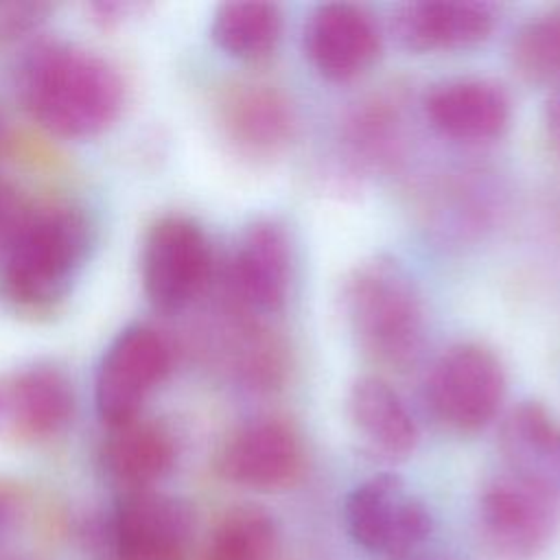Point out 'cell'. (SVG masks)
Returning <instances> with one entry per match:
<instances>
[{"mask_svg":"<svg viewBox=\"0 0 560 560\" xmlns=\"http://www.w3.org/2000/svg\"><path fill=\"white\" fill-rule=\"evenodd\" d=\"M210 273L212 249L195 219L166 214L149 228L140 254V278L153 308L184 311L203 293Z\"/></svg>","mask_w":560,"mask_h":560,"instance_id":"cell-7","label":"cell"},{"mask_svg":"<svg viewBox=\"0 0 560 560\" xmlns=\"http://www.w3.org/2000/svg\"><path fill=\"white\" fill-rule=\"evenodd\" d=\"M228 326V363L234 376L249 389L269 392L282 385L289 368L284 341L258 322V315L232 304Z\"/></svg>","mask_w":560,"mask_h":560,"instance_id":"cell-20","label":"cell"},{"mask_svg":"<svg viewBox=\"0 0 560 560\" xmlns=\"http://www.w3.org/2000/svg\"><path fill=\"white\" fill-rule=\"evenodd\" d=\"M144 9H147L144 2H131V0H98L88 4L92 20L98 22L101 26H120L133 20Z\"/></svg>","mask_w":560,"mask_h":560,"instance_id":"cell-26","label":"cell"},{"mask_svg":"<svg viewBox=\"0 0 560 560\" xmlns=\"http://www.w3.org/2000/svg\"><path fill=\"white\" fill-rule=\"evenodd\" d=\"M343 521L359 547L387 558L407 556L433 527L424 501L394 472H378L357 483L346 497Z\"/></svg>","mask_w":560,"mask_h":560,"instance_id":"cell-8","label":"cell"},{"mask_svg":"<svg viewBox=\"0 0 560 560\" xmlns=\"http://www.w3.org/2000/svg\"><path fill=\"white\" fill-rule=\"evenodd\" d=\"M4 427V422H2V407H0V429Z\"/></svg>","mask_w":560,"mask_h":560,"instance_id":"cell-31","label":"cell"},{"mask_svg":"<svg viewBox=\"0 0 560 560\" xmlns=\"http://www.w3.org/2000/svg\"><path fill=\"white\" fill-rule=\"evenodd\" d=\"M346 411L365 451L385 462L407 459L420 440L418 422L398 392L381 376H359L346 396Z\"/></svg>","mask_w":560,"mask_h":560,"instance_id":"cell-17","label":"cell"},{"mask_svg":"<svg viewBox=\"0 0 560 560\" xmlns=\"http://www.w3.org/2000/svg\"><path fill=\"white\" fill-rule=\"evenodd\" d=\"M545 131H547V138L551 142V147L556 149V153L560 155V85H556L547 101H545Z\"/></svg>","mask_w":560,"mask_h":560,"instance_id":"cell-28","label":"cell"},{"mask_svg":"<svg viewBox=\"0 0 560 560\" xmlns=\"http://www.w3.org/2000/svg\"><path fill=\"white\" fill-rule=\"evenodd\" d=\"M92 228L72 206L26 208L0 245V293L24 311L61 300L79 276Z\"/></svg>","mask_w":560,"mask_h":560,"instance_id":"cell-2","label":"cell"},{"mask_svg":"<svg viewBox=\"0 0 560 560\" xmlns=\"http://www.w3.org/2000/svg\"><path fill=\"white\" fill-rule=\"evenodd\" d=\"M302 46L319 77L346 83L374 66L383 48V35L372 13L361 4L324 2L308 13Z\"/></svg>","mask_w":560,"mask_h":560,"instance_id":"cell-10","label":"cell"},{"mask_svg":"<svg viewBox=\"0 0 560 560\" xmlns=\"http://www.w3.org/2000/svg\"><path fill=\"white\" fill-rule=\"evenodd\" d=\"M505 389L499 357L481 343L459 341L433 361L424 396L442 427L455 433H477L497 418Z\"/></svg>","mask_w":560,"mask_h":560,"instance_id":"cell-5","label":"cell"},{"mask_svg":"<svg viewBox=\"0 0 560 560\" xmlns=\"http://www.w3.org/2000/svg\"><path fill=\"white\" fill-rule=\"evenodd\" d=\"M341 313L361 352L392 370L411 368L424 346V304L409 271L392 256L359 260L341 282Z\"/></svg>","mask_w":560,"mask_h":560,"instance_id":"cell-3","label":"cell"},{"mask_svg":"<svg viewBox=\"0 0 560 560\" xmlns=\"http://www.w3.org/2000/svg\"><path fill=\"white\" fill-rule=\"evenodd\" d=\"M508 472L560 499V418L538 400L510 409L499 429Z\"/></svg>","mask_w":560,"mask_h":560,"instance_id":"cell-18","label":"cell"},{"mask_svg":"<svg viewBox=\"0 0 560 560\" xmlns=\"http://www.w3.org/2000/svg\"><path fill=\"white\" fill-rule=\"evenodd\" d=\"M15 94L42 129L66 140L101 136L125 105L118 70L96 52L59 39L37 42L20 57Z\"/></svg>","mask_w":560,"mask_h":560,"instance_id":"cell-1","label":"cell"},{"mask_svg":"<svg viewBox=\"0 0 560 560\" xmlns=\"http://www.w3.org/2000/svg\"><path fill=\"white\" fill-rule=\"evenodd\" d=\"M232 304L254 313H278L291 284V245L280 223L258 219L243 230L225 271Z\"/></svg>","mask_w":560,"mask_h":560,"instance_id":"cell-12","label":"cell"},{"mask_svg":"<svg viewBox=\"0 0 560 560\" xmlns=\"http://www.w3.org/2000/svg\"><path fill=\"white\" fill-rule=\"evenodd\" d=\"M304 444L298 429L276 416L236 427L219 448V475L241 488L276 492L293 486L304 472Z\"/></svg>","mask_w":560,"mask_h":560,"instance_id":"cell-9","label":"cell"},{"mask_svg":"<svg viewBox=\"0 0 560 560\" xmlns=\"http://www.w3.org/2000/svg\"><path fill=\"white\" fill-rule=\"evenodd\" d=\"M475 521L490 558L536 560L560 532V499L505 470L481 488Z\"/></svg>","mask_w":560,"mask_h":560,"instance_id":"cell-4","label":"cell"},{"mask_svg":"<svg viewBox=\"0 0 560 560\" xmlns=\"http://www.w3.org/2000/svg\"><path fill=\"white\" fill-rule=\"evenodd\" d=\"M278 551L273 514L260 505H236L212 529L201 560H278Z\"/></svg>","mask_w":560,"mask_h":560,"instance_id":"cell-23","label":"cell"},{"mask_svg":"<svg viewBox=\"0 0 560 560\" xmlns=\"http://www.w3.org/2000/svg\"><path fill=\"white\" fill-rule=\"evenodd\" d=\"M405 140L402 105L392 94H374L348 114L343 142L350 155L368 166H383L398 158Z\"/></svg>","mask_w":560,"mask_h":560,"instance_id":"cell-22","label":"cell"},{"mask_svg":"<svg viewBox=\"0 0 560 560\" xmlns=\"http://www.w3.org/2000/svg\"><path fill=\"white\" fill-rule=\"evenodd\" d=\"M4 131H7V122H4V118H2V114H0V142L4 140Z\"/></svg>","mask_w":560,"mask_h":560,"instance_id":"cell-30","label":"cell"},{"mask_svg":"<svg viewBox=\"0 0 560 560\" xmlns=\"http://www.w3.org/2000/svg\"><path fill=\"white\" fill-rule=\"evenodd\" d=\"M175 459L177 442L173 431L147 418L109 429V438L101 451L107 477L125 488V492L153 490L173 470Z\"/></svg>","mask_w":560,"mask_h":560,"instance_id":"cell-19","label":"cell"},{"mask_svg":"<svg viewBox=\"0 0 560 560\" xmlns=\"http://www.w3.org/2000/svg\"><path fill=\"white\" fill-rule=\"evenodd\" d=\"M48 15V4L0 2V39H15L37 31Z\"/></svg>","mask_w":560,"mask_h":560,"instance_id":"cell-25","label":"cell"},{"mask_svg":"<svg viewBox=\"0 0 560 560\" xmlns=\"http://www.w3.org/2000/svg\"><path fill=\"white\" fill-rule=\"evenodd\" d=\"M192 529L186 501L155 488L125 492L112 516L116 560H186Z\"/></svg>","mask_w":560,"mask_h":560,"instance_id":"cell-11","label":"cell"},{"mask_svg":"<svg viewBox=\"0 0 560 560\" xmlns=\"http://www.w3.org/2000/svg\"><path fill=\"white\" fill-rule=\"evenodd\" d=\"M0 407L4 427L26 440H48L70 424L74 392L59 368L35 363L0 387Z\"/></svg>","mask_w":560,"mask_h":560,"instance_id":"cell-16","label":"cell"},{"mask_svg":"<svg viewBox=\"0 0 560 560\" xmlns=\"http://www.w3.org/2000/svg\"><path fill=\"white\" fill-rule=\"evenodd\" d=\"M429 125L457 142H490L512 122L508 90L486 77H459L431 85L422 98Z\"/></svg>","mask_w":560,"mask_h":560,"instance_id":"cell-13","label":"cell"},{"mask_svg":"<svg viewBox=\"0 0 560 560\" xmlns=\"http://www.w3.org/2000/svg\"><path fill=\"white\" fill-rule=\"evenodd\" d=\"M24 210L26 208L22 206L15 188L7 179L0 177V245L4 243L9 232L15 228V223L24 214Z\"/></svg>","mask_w":560,"mask_h":560,"instance_id":"cell-27","label":"cell"},{"mask_svg":"<svg viewBox=\"0 0 560 560\" xmlns=\"http://www.w3.org/2000/svg\"><path fill=\"white\" fill-rule=\"evenodd\" d=\"M15 525H18V503L7 490H0V549L11 538Z\"/></svg>","mask_w":560,"mask_h":560,"instance_id":"cell-29","label":"cell"},{"mask_svg":"<svg viewBox=\"0 0 560 560\" xmlns=\"http://www.w3.org/2000/svg\"><path fill=\"white\" fill-rule=\"evenodd\" d=\"M497 20V7L490 2L416 0L392 11L389 28L409 52H442L483 44Z\"/></svg>","mask_w":560,"mask_h":560,"instance_id":"cell-14","label":"cell"},{"mask_svg":"<svg viewBox=\"0 0 560 560\" xmlns=\"http://www.w3.org/2000/svg\"><path fill=\"white\" fill-rule=\"evenodd\" d=\"M219 125L241 155L273 158L293 140L295 112L278 88L238 83L219 103Z\"/></svg>","mask_w":560,"mask_h":560,"instance_id":"cell-15","label":"cell"},{"mask_svg":"<svg viewBox=\"0 0 560 560\" xmlns=\"http://www.w3.org/2000/svg\"><path fill=\"white\" fill-rule=\"evenodd\" d=\"M514 72L536 85H560V9L525 22L510 44Z\"/></svg>","mask_w":560,"mask_h":560,"instance_id":"cell-24","label":"cell"},{"mask_svg":"<svg viewBox=\"0 0 560 560\" xmlns=\"http://www.w3.org/2000/svg\"><path fill=\"white\" fill-rule=\"evenodd\" d=\"M171 339L151 324H133L118 332L101 357L94 376V407L109 427L140 418L142 405L173 370Z\"/></svg>","mask_w":560,"mask_h":560,"instance_id":"cell-6","label":"cell"},{"mask_svg":"<svg viewBox=\"0 0 560 560\" xmlns=\"http://www.w3.org/2000/svg\"><path fill=\"white\" fill-rule=\"evenodd\" d=\"M212 42L232 59H267L282 37V11L273 2L234 0L214 9L210 22Z\"/></svg>","mask_w":560,"mask_h":560,"instance_id":"cell-21","label":"cell"}]
</instances>
